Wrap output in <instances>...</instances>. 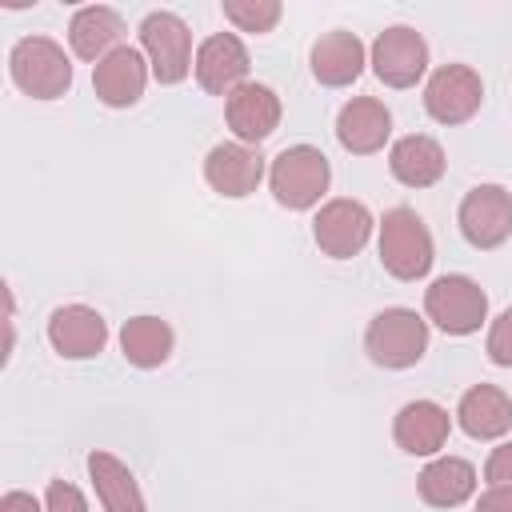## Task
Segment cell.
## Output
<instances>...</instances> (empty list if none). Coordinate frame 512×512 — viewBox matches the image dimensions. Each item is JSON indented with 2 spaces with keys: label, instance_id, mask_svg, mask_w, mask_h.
I'll return each mask as SVG.
<instances>
[{
  "label": "cell",
  "instance_id": "1",
  "mask_svg": "<svg viewBox=\"0 0 512 512\" xmlns=\"http://www.w3.org/2000/svg\"><path fill=\"white\" fill-rule=\"evenodd\" d=\"M8 72L16 88L32 100H56L72 88V64L64 48L48 36H24L8 52Z\"/></svg>",
  "mask_w": 512,
  "mask_h": 512
},
{
  "label": "cell",
  "instance_id": "2",
  "mask_svg": "<svg viewBox=\"0 0 512 512\" xmlns=\"http://www.w3.org/2000/svg\"><path fill=\"white\" fill-rule=\"evenodd\" d=\"M328 180H332L328 156L312 144L284 148L268 168V184H272L276 204H284L292 212H304V208L320 204V196L328 192Z\"/></svg>",
  "mask_w": 512,
  "mask_h": 512
},
{
  "label": "cell",
  "instance_id": "30",
  "mask_svg": "<svg viewBox=\"0 0 512 512\" xmlns=\"http://www.w3.org/2000/svg\"><path fill=\"white\" fill-rule=\"evenodd\" d=\"M0 512H44L40 500L32 492H4L0 496Z\"/></svg>",
  "mask_w": 512,
  "mask_h": 512
},
{
  "label": "cell",
  "instance_id": "9",
  "mask_svg": "<svg viewBox=\"0 0 512 512\" xmlns=\"http://www.w3.org/2000/svg\"><path fill=\"white\" fill-rule=\"evenodd\" d=\"M368 236H372V212L360 200H348V196L328 200L312 220V240L332 260L356 256L368 244Z\"/></svg>",
  "mask_w": 512,
  "mask_h": 512
},
{
  "label": "cell",
  "instance_id": "19",
  "mask_svg": "<svg viewBox=\"0 0 512 512\" xmlns=\"http://www.w3.org/2000/svg\"><path fill=\"white\" fill-rule=\"evenodd\" d=\"M456 420L472 440H500L512 428V396L496 384H472L456 404Z\"/></svg>",
  "mask_w": 512,
  "mask_h": 512
},
{
  "label": "cell",
  "instance_id": "23",
  "mask_svg": "<svg viewBox=\"0 0 512 512\" xmlns=\"http://www.w3.org/2000/svg\"><path fill=\"white\" fill-rule=\"evenodd\" d=\"M120 32H124V24H120V16L112 12V8H104V4H88V8H80L76 16H72V24H68V44H72V52L80 56V60H104L108 52H116L120 44Z\"/></svg>",
  "mask_w": 512,
  "mask_h": 512
},
{
  "label": "cell",
  "instance_id": "10",
  "mask_svg": "<svg viewBox=\"0 0 512 512\" xmlns=\"http://www.w3.org/2000/svg\"><path fill=\"white\" fill-rule=\"evenodd\" d=\"M460 232L472 248H500L512 236V192L500 184H476L460 200Z\"/></svg>",
  "mask_w": 512,
  "mask_h": 512
},
{
  "label": "cell",
  "instance_id": "21",
  "mask_svg": "<svg viewBox=\"0 0 512 512\" xmlns=\"http://www.w3.org/2000/svg\"><path fill=\"white\" fill-rule=\"evenodd\" d=\"M88 476H92V488H96V500L104 504V512H148L136 476L112 452H100V448L88 452Z\"/></svg>",
  "mask_w": 512,
  "mask_h": 512
},
{
  "label": "cell",
  "instance_id": "25",
  "mask_svg": "<svg viewBox=\"0 0 512 512\" xmlns=\"http://www.w3.org/2000/svg\"><path fill=\"white\" fill-rule=\"evenodd\" d=\"M224 16L240 32H272V24L280 20V4L276 0H224Z\"/></svg>",
  "mask_w": 512,
  "mask_h": 512
},
{
  "label": "cell",
  "instance_id": "12",
  "mask_svg": "<svg viewBox=\"0 0 512 512\" xmlns=\"http://www.w3.org/2000/svg\"><path fill=\"white\" fill-rule=\"evenodd\" d=\"M148 72H152V68H148V60H144V52L120 44V48L108 52L100 64H92L96 100L108 104V108H132V104L144 96Z\"/></svg>",
  "mask_w": 512,
  "mask_h": 512
},
{
  "label": "cell",
  "instance_id": "11",
  "mask_svg": "<svg viewBox=\"0 0 512 512\" xmlns=\"http://www.w3.org/2000/svg\"><path fill=\"white\" fill-rule=\"evenodd\" d=\"M248 76V48L236 32H216L196 48V84L212 96H232Z\"/></svg>",
  "mask_w": 512,
  "mask_h": 512
},
{
  "label": "cell",
  "instance_id": "15",
  "mask_svg": "<svg viewBox=\"0 0 512 512\" xmlns=\"http://www.w3.org/2000/svg\"><path fill=\"white\" fill-rule=\"evenodd\" d=\"M224 116H228V128L236 132V140L256 148V144L268 140V136L276 132V124H280V96H276L268 84L248 80V84H240V88L224 100Z\"/></svg>",
  "mask_w": 512,
  "mask_h": 512
},
{
  "label": "cell",
  "instance_id": "22",
  "mask_svg": "<svg viewBox=\"0 0 512 512\" xmlns=\"http://www.w3.org/2000/svg\"><path fill=\"white\" fill-rule=\"evenodd\" d=\"M420 500L432 508H456L476 492V468L460 456H436L432 464H424V472L416 476Z\"/></svg>",
  "mask_w": 512,
  "mask_h": 512
},
{
  "label": "cell",
  "instance_id": "26",
  "mask_svg": "<svg viewBox=\"0 0 512 512\" xmlns=\"http://www.w3.org/2000/svg\"><path fill=\"white\" fill-rule=\"evenodd\" d=\"M488 360L512 368V308H504L488 328Z\"/></svg>",
  "mask_w": 512,
  "mask_h": 512
},
{
  "label": "cell",
  "instance_id": "28",
  "mask_svg": "<svg viewBox=\"0 0 512 512\" xmlns=\"http://www.w3.org/2000/svg\"><path fill=\"white\" fill-rule=\"evenodd\" d=\"M484 480L488 484H512V440L492 448V456L484 464Z\"/></svg>",
  "mask_w": 512,
  "mask_h": 512
},
{
  "label": "cell",
  "instance_id": "7",
  "mask_svg": "<svg viewBox=\"0 0 512 512\" xmlns=\"http://www.w3.org/2000/svg\"><path fill=\"white\" fill-rule=\"evenodd\" d=\"M484 100V80L468 64H440L424 84V108L440 124H464Z\"/></svg>",
  "mask_w": 512,
  "mask_h": 512
},
{
  "label": "cell",
  "instance_id": "14",
  "mask_svg": "<svg viewBox=\"0 0 512 512\" xmlns=\"http://www.w3.org/2000/svg\"><path fill=\"white\" fill-rule=\"evenodd\" d=\"M48 344L64 360H92L108 344V324L88 304H64L48 316Z\"/></svg>",
  "mask_w": 512,
  "mask_h": 512
},
{
  "label": "cell",
  "instance_id": "4",
  "mask_svg": "<svg viewBox=\"0 0 512 512\" xmlns=\"http://www.w3.org/2000/svg\"><path fill=\"white\" fill-rule=\"evenodd\" d=\"M364 348L380 368H412L428 352V320L412 308H384L368 320Z\"/></svg>",
  "mask_w": 512,
  "mask_h": 512
},
{
  "label": "cell",
  "instance_id": "20",
  "mask_svg": "<svg viewBox=\"0 0 512 512\" xmlns=\"http://www.w3.org/2000/svg\"><path fill=\"white\" fill-rule=\"evenodd\" d=\"M388 168H392V176H396L400 184H408V188H432V184L444 176L448 160H444V148H440L432 136L412 132V136H400V140L392 144Z\"/></svg>",
  "mask_w": 512,
  "mask_h": 512
},
{
  "label": "cell",
  "instance_id": "13",
  "mask_svg": "<svg viewBox=\"0 0 512 512\" xmlns=\"http://www.w3.org/2000/svg\"><path fill=\"white\" fill-rule=\"evenodd\" d=\"M204 180L212 184V192L228 196V200H240L248 192L260 188L264 180V156L260 148L252 144H240V140H228V144H216L204 160Z\"/></svg>",
  "mask_w": 512,
  "mask_h": 512
},
{
  "label": "cell",
  "instance_id": "24",
  "mask_svg": "<svg viewBox=\"0 0 512 512\" xmlns=\"http://www.w3.org/2000/svg\"><path fill=\"white\" fill-rule=\"evenodd\" d=\"M120 352L136 368H160L172 356V328L160 316H132L120 328Z\"/></svg>",
  "mask_w": 512,
  "mask_h": 512
},
{
  "label": "cell",
  "instance_id": "3",
  "mask_svg": "<svg viewBox=\"0 0 512 512\" xmlns=\"http://www.w3.org/2000/svg\"><path fill=\"white\" fill-rule=\"evenodd\" d=\"M436 252H432V232L412 208H392L380 220V264L396 280H420L428 276Z\"/></svg>",
  "mask_w": 512,
  "mask_h": 512
},
{
  "label": "cell",
  "instance_id": "5",
  "mask_svg": "<svg viewBox=\"0 0 512 512\" xmlns=\"http://www.w3.org/2000/svg\"><path fill=\"white\" fill-rule=\"evenodd\" d=\"M428 320L448 336H472L488 320V296L472 276H440L424 288Z\"/></svg>",
  "mask_w": 512,
  "mask_h": 512
},
{
  "label": "cell",
  "instance_id": "27",
  "mask_svg": "<svg viewBox=\"0 0 512 512\" xmlns=\"http://www.w3.org/2000/svg\"><path fill=\"white\" fill-rule=\"evenodd\" d=\"M44 512H88V500L80 496L76 484L68 480H52L44 492Z\"/></svg>",
  "mask_w": 512,
  "mask_h": 512
},
{
  "label": "cell",
  "instance_id": "8",
  "mask_svg": "<svg viewBox=\"0 0 512 512\" xmlns=\"http://www.w3.org/2000/svg\"><path fill=\"white\" fill-rule=\"evenodd\" d=\"M372 72L388 88H412L428 72V44L416 28L392 24L372 44Z\"/></svg>",
  "mask_w": 512,
  "mask_h": 512
},
{
  "label": "cell",
  "instance_id": "29",
  "mask_svg": "<svg viewBox=\"0 0 512 512\" xmlns=\"http://www.w3.org/2000/svg\"><path fill=\"white\" fill-rule=\"evenodd\" d=\"M476 512H512V484H488V492L476 500Z\"/></svg>",
  "mask_w": 512,
  "mask_h": 512
},
{
  "label": "cell",
  "instance_id": "18",
  "mask_svg": "<svg viewBox=\"0 0 512 512\" xmlns=\"http://www.w3.org/2000/svg\"><path fill=\"white\" fill-rule=\"evenodd\" d=\"M308 64H312V76H316L324 88H344V84H352V80L364 72L368 52H364V44H360L356 32H340V28H336V32H324V36L312 44Z\"/></svg>",
  "mask_w": 512,
  "mask_h": 512
},
{
  "label": "cell",
  "instance_id": "16",
  "mask_svg": "<svg viewBox=\"0 0 512 512\" xmlns=\"http://www.w3.org/2000/svg\"><path fill=\"white\" fill-rule=\"evenodd\" d=\"M392 136V112L376 96H356L336 116V140L352 156H372Z\"/></svg>",
  "mask_w": 512,
  "mask_h": 512
},
{
  "label": "cell",
  "instance_id": "6",
  "mask_svg": "<svg viewBox=\"0 0 512 512\" xmlns=\"http://www.w3.org/2000/svg\"><path fill=\"white\" fill-rule=\"evenodd\" d=\"M140 48L160 84H180L196 64H192V32L176 12H148L140 20Z\"/></svg>",
  "mask_w": 512,
  "mask_h": 512
},
{
  "label": "cell",
  "instance_id": "17",
  "mask_svg": "<svg viewBox=\"0 0 512 512\" xmlns=\"http://www.w3.org/2000/svg\"><path fill=\"white\" fill-rule=\"evenodd\" d=\"M448 432L452 420L436 400H408L392 424V436L408 456H436L448 444Z\"/></svg>",
  "mask_w": 512,
  "mask_h": 512
}]
</instances>
